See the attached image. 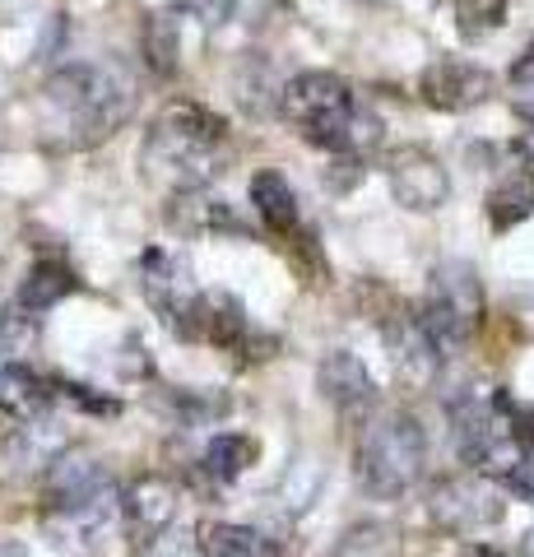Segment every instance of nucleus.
Returning <instances> with one entry per match:
<instances>
[{
    "instance_id": "1",
    "label": "nucleus",
    "mask_w": 534,
    "mask_h": 557,
    "mask_svg": "<svg viewBox=\"0 0 534 557\" xmlns=\"http://www.w3.org/2000/svg\"><path fill=\"white\" fill-rule=\"evenodd\" d=\"M280 108L293 126L302 131L307 145H316L339 159H363L382 145V121L368 108H358L353 89L331 70H302L280 94Z\"/></svg>"
},
{
    "instance_id": "2",
    "label": "nucleus",
    "mask_w": 534,
    "mask_h": 557,
    "mask_svg": "<svg viewBox=\"0 0 534 557\" xmlns=\"http://www.w3.org/2000/svg\"><path fill=\"white\" fill-rule=\"evenodd\" d=\"M223 145H228L223 116L204 112L200 102H167L149 121L140 163L149 168V177H159L177 190H196L223 172Z\"/></svg>"
},
{
    "instance_id": "3",
    "label": "nucleus",
    "mask_w": 534,
    "mask_h": 557,
    "mask_svg": "<svg viewBox=\"0 0 534 557\" xmlns=\"http://www.w3.org/2000/svg\"><path fill=\"white\" fill-rule=\"evenodd\" d=\"M423 465H427V437H423L419 418L400 409L376 413L353 450L358 483L376 502H400L423 479Z\"/></svg>"
},
{
    "instance_id": "4",
    "label": "nucleus",
    "mask_w": 534,
    "mask_h": 557,
    "mask_svg": "<svg viewBox=\"0 0 534 557\" xmlns=\"http://www.w3.org/2000/svg\"><path fill=\"white\" fill-rule=\"evenodd\" d=\"M47 102L57 108L61 126L71 131L65 145L89 149L98 139H108L122 131V121L131 116V94L126 84L102 65H65L47 79Z\"/></svg>"
},
{
    "instance_id": "5",
    "label": "nucleus",
    "mask_w": 534,
    "mask_h": 557,
    "mask_svg": "<svg viewBox=\"0 0 534 557\" xmlns=\"http://www.w3.org/2000/svg\"><path fill=\"white\" fill-rule=\"evenodd\" d=\"M42 502H47L51 525H57L65 539H89L108 525V516H122V497L112 493L108 465L84 456V450H65V456H57L47 465Z\"/></svg>"
},
{
    "instance_id": "6",
    "label": "nucleus",
    "mask_w": 534,
    "mask_h": 557,
    "mask_svg": "<svg viewBox=\"0 0 534 557\" xmlns=\"http://www.w3.org/2000/svg\"><path fill=\"white\" fill-rule=\"evenodd\" d=\"M451 437L460 460L474 469V474H493V479H511V469L521 465V437H516L511 423V399L502 391H460L451 405Z\"/></svg>"
},
{
    "instance_id": "7",
    "label": "nucleus",
    "mask_w": 534,
    "mask_h": 557,
    "mask_svg": "<svg viewBox=\"0 0 534 557\" xmlns=\"http://www.w3.org/2000/svg\"><path fill=\"white\" fill-rule=\"evenodd\" d=\"M419 317L427 325V335L442 348V358L460 354L474 339L479 321H484V284H479L474 265L464 260H446L427 278V298L419 307Z\"/></svg>"
},
{
    "instance_id": "8",
    "label": "nucleus",
    "mask_w": 534,
    "mask_h": 557,
    "mask_svg": "<svg viewBox=\"0 0 534 557\" xmlns=\"http://www.w3.org/2000/svg\"><path fill=\"white\" fill-rule=\"evenodd\" d=\"M427 516H433L437 530L470 539V534L502 525L507 502H502V487H497L488 474H456V479H442L433 487Z\"/></svg>"
},
{
    "instance_id": "9",
    "label": "nucleus",
    "mask_w": 534,
    "mask_h": 557,
    "mask_svg": "<svg viewBox=\"0 0 534 557\" xmlns=\"http://www.w3.org/2000/svg\"><path fill=\"white\" fill-rule=\"evenodd\" d=\"M140 288L149 307L177 330V335L196 339V321H200V307H204V293L191 284V265L177 256V251H163L153 247L140 260Z\"/></svg>"
},
{
    "instance_id": "10",
    "label": "nucleus",
    "mask_w": 534,
    "mask_h": 557,
    "mask_svg": "<svg viewBox=\"0 0 534 557\" xmlns=\"http://www.w3.org/2000/svg\"><path fill=\"white\" fill-rule=\"evenodd\" d=\"M419 94L437 112H470L493 98V75L464 57H437L419 75Z\"/></svg>"
},
{
    "instance_id": "11",
    "label": "nucleus",
    "mask_w": 534,
    "mask_h": 557,
    "mask_svg": "<svg viewBox=\"0 0 534 557\" xmlns=\"http://www.w3.org/2000/svg\"><path fill=\"white\" fill-rule=\"evenodd\" d=\"M386 182H390V196L405 209H413V214H433V209H442L446 196H451V177H446L437 153H427V149L390 153Z\"/></svg>"
},
{
    "instance_id": "12",
    "label": "nucleus",
    "mask_w": 534,
    "mask_h": 557,
    "mask_svg": "<svg viewBox=\"0 0 534 557\" xmlns=\"http://www.w3.org/2000/svg\"><path fill=\"white\" fill-rule=\"evenodd\" d=\"M382 335H386V348L395 358V372H400L409 386H427V381L437 376L442 348L433 344V335H427L419 311H395V317L382 325Z\"/></svg>"
},
{
    "instance_id": "13",
    "label": "nucleus",
    "mask_w": 534,
    "mask_h": 557,
    "mask_svg": "<svg viewBox=\"0 0 534 557\" xmlns=\"http://www.w3.org/2000/svg\"><path fill=\"white\" fill-rule=\"evenodd\" d=\"M172 516H177V493H172L167 479L149 474V479L126 487V497H122V525H126V534L135 539V544H149V539H159L172 525Z\"/></svg>"
},
{
    "instance_id": "14",
    "label": "nucleus",
    "mask_w": 534,
    "mask_h": 557,
    "mask_svg": "<svg viewBox=\"0 0 534 557\" xmlns=\"http://www.w3.org/2000/svg\"><path fill=\"white\" fill-rule=\"evenodd\" d=\"M316 391H321V399H331L339 413H358L376 399V381L358 354L335 348V354H325L321 368H316Z\"/></svg>"
},
{
    "instance_id": "15",
    "label": "nucleus",
    "mask_w": 534,
    "mask_h": 557,
    "mask_svg": "<svg viewBox=\"0 0 534 557\" xmlns=\"http://www.w3.org/2000/svg\"><path fill=\"white\" fill-rule=\"evenodd\" d=\"M251 205L256 214H261V223L270 233H298L302 228V209H298V190L288 186L284 172H256L251 177Z\"/></svg>"
},
{
    "instance_id": "16",
    "label": "nucleus",
    "mask_w": 534,
    "mask_h": 557,
    "mask_svg": "<svg viewBox=\"0 0 534 557\" xmlns=\"http://www.w3.org/2000/svg\"><path fill=\"white\" fill-rule=\"evenodd\" d=\"M71 293H79L75 270L65 265V260H38L20 284V307L28 317H42V311H51L61 298H71Z\"/></svg>"
},
{
    "instance_id": "17",
    "label": "nucleus",
    "mask_w": 534,
    "mask_h": 557,
    "mask_svg": "<svg viewBox=\"0 0 534 557\" xmlns=\"http://www.w3.org/2000/svg\"><path fill=\"white\" fill-rule=\"evenodd\" d=\"M51 405V386L20 358H0V409L20 413V418H38Z\"/></svg>"
},
{
    "instance_id": "18",
    "label": "nucleus",
    "mask_w": 534,
    "mask_h": 557,
    "mask_svg": "<svg viewBox=\"0 0 534 557\" xmlns=\"http://www.w3.org/2000/svg\"><path fill=\"white\" fill-rule=\"evenodd\" d=\"M256 456H261V442L256 437H247V432H219V437L204 446V469H210L219 483H233L256 465Z\"/></svg>"
},
{
    "instance_id": "19",
    "label": "nucleus",
    "mask_w": 534,
    "mask_h": 557,
    "mask_svg": "<svg viewBox=\"0 0 534 557\" xmlns=\"http://www.w3.org/2000/svg\"><path fill=\"white\" fill-rule=\"evenodd\" d=\"M534 214V177H511L488 196V223L493 233H511L516 223Z\"/></svg>"
},
{
    "instance_id": "20",
    "label": "nucleus",
    "mask_w": 534,
    "mask_h": 557,
    "mask_svg": "<svg viewBox=\"0 0 534 557\" xmlns=\"http://www.w3.org/2000/svg\"><path fill=\"white\" fill-rule=\"evenodd\" d=\"M140 47H145V65H149L159 79H167L172 70H177V51H182L177 20H172V14H149L145 33H140Z\"/></svg>"
},
{
    "instance_id": "21",
    "label": "nucleus",
    "mask_w": 534,
    "mask_h": 557,
    "mask_svg": "<svg viewBox=\"0 0 534 557\" xmlns=\"http://www.w3.org/2000/svg\"><path fill=\"white\" fill-rule=\"evenodd\" d=\"M204 548L210 557H280V544L251 525H214L204 534Z\"/></svg>"
},
{
    "instance_id": "22",
    "label": "nucleus",
    "mask_w": 534,
    "mask_h": 557,
    "mask_svg": "<svg viewBox=\"0 0 534 557\" xmlns=\"http://www.w3.org/2000/svg\"><path fill=\"white\" fill-rule=\"evenodd\" d=\"M507 5H511V0H456V28H460V38L474 42V38H484V33L502 28Z\"/></svg>"
},
{
    "instance_id": "23",
    "label": "nucleus",
    "mask_w": 534,
    "mask_h": 557,
    "mask_svg": "<svg viewBox=\"0 0 534 557\" xmlns=\"http://www.w3.org/2000/svg\"><path fill=\"white\" fill-rule=\"evenodd\" d=\"M331 557H395V534L382 525H363V530H349L344 544Z\"/></svg>"
},
{
    "instance_id": "24",
    "label": "nucleus",
    "mask_w": 534,
    "mask_h": 557,
    "mask_svg": "<svg viewBox=\"0 0 534 557\" xmlns=\"http://www.w3.org/2000/svg\"><path fill=\"white\" fill-rule=\"evenodd\" d=\"M177 5L191 14V20H200L204 28H219V24L233 20V5H237V0H177Z\"/></svg>"
},
{
    "instance_id": "25",
    "label": "nucleus",
    "mask_w": 534,
    "mask_h": 557,
    "mask_svg": "<svg viewBox=\"0 0 534 557\" xmlns=\"http://www.w3.org/2000/svg\"><path fill=\"white\" fill-rule=\"evenodd\" d=\"M511 423L516 437H521V450H534V405H516L511 399Z\"/></svg>"
},
{
    "instance_id": "26",
    "label": "nucleus",
    "mask_w": 534,
    "mask_h": 557,
    "mask_svg": "<svg viewBox=\"0 0 534 557\" xmlns=\"http://www.w3.org/2000/svg\"><path fill=\"white\" fill-rule=\"evenodd\" d=\"M511 153H516V159L525 163V172H534V131H525L521 139H516V145H511Z\"/></svg>"
},
{
    "instance_id": "27",
    "label": "nucleus",
    "mask_w": 534,
    "mask_h": 557,
    "mask_svg": "<svg viewBox=\"0 0 534 557\" xmlns=\"http://www.w3.org/2000/svg\"><path fill=\"white\" fill-rule=\"evenodd\" d=\"M511 79H516V84H534V47L525 51V57H521V61H516V70H511Z\"/></svg>"
},
{
    "instance_id": "28",
    "label": "nucleus",
    "mask_w": 534,
    "mask_h": 557,
    "mask_svg": "<svg viewBox=\"0 0 534 557\" xmlns=\"http://www.w3.org/2000/svg\"><path fill=\"white\" fill-rule=\"evenodd\" d=\"M516 116L525 121V126L534 131V98H525V102H516Z\"/></svg>"
},
{
    "instance_id": "29",
    "label": "nucleus",
    "mask_w": 534,
    "mask_h": 557,
    "mask_svg": "<svg viewBox=\"0 0 534 557\" xmlns=\"http://www.w3.org/2000/svg\"><path fill=\"white\" fill-rule=\"evenodd\" d=\"M521 557H534V530L521 539Z\"/></svg>"
}]
</instances>
